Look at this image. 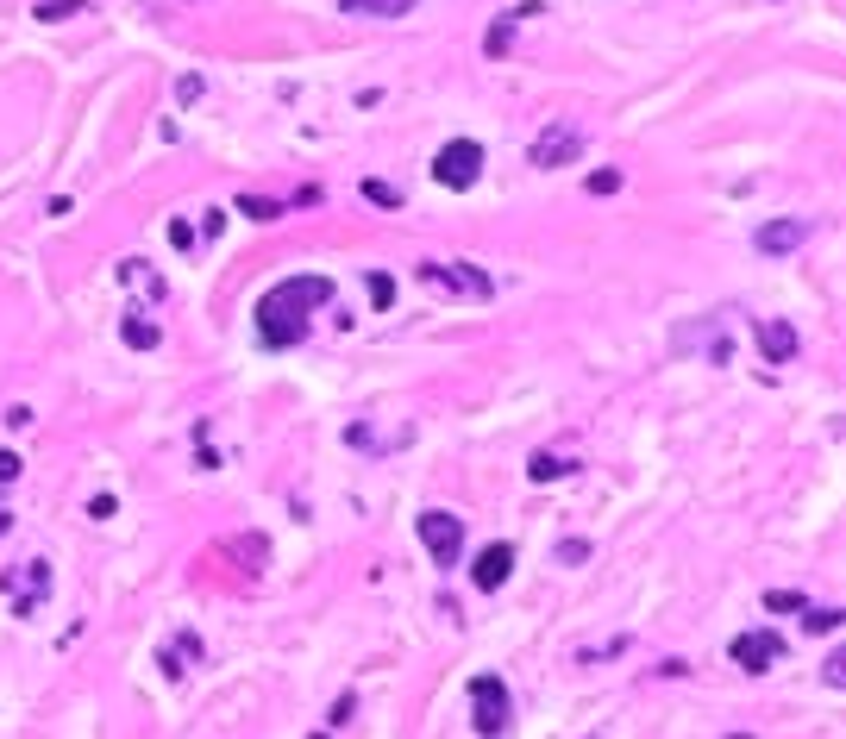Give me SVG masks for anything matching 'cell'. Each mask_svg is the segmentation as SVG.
Returning a JSON list of instances; mask_svg holds the SVG:
<instances>
[{"label":"cell","instance_id":"cell-1","mask_svg":"<svg viewBox=\"0 0 846 739\" xmlns=\"http://www.w3.org/2000/svg\"><path fill=\"white\" fill-rule=\"evenodd\" d=\"M339 289H333V276H289V282H276V289L257 301V339H264L270 351H289L308 339V307H326Z\"/></svg>","mask_w":846,"mask_h":739},{"label":"cell","instance_id":"cell-2","mask_svg":"<svg viewBox=\"0 0 846 739\" xmlns=\"http://www.w3.org/2000/svg\"><path fill=\"white\" fill-rule=\"evenodd\" d=\"M470 721H477L483 739H508L514 727V696L502 677H470Z\"/></svg>","mask_w":846,"mask_h":739},{"label":"cell","instance_id":"cell-3","mask_svg":"<svg viewBox=\"0 0 846 739\" xmlns=\"http://www.w3.org/2000/svg\"><path fill=\"white\" fill-rule=\"evenodd\" d=\"M583 151H590V132H583L577 119H558V126H546V132L533 138L527 157L539 163V170H564V163H577Z\"/></svg>","mask_w":846,"mask_h":739},{"label":"cell","instance_id":"cell-4","mask_svg":"<svg viewBox=\"0 0 846 739\" xmlns=\"http://www.w3.org/2000/svg\"><path fill=\"white\" fill-rule=\"evenodd\" d=\"M477 176H483V145H477V138L439 145V157H433V182L439 188H477Z\"/></svg>","mask_w":846,"mask_h":739},{"label":"cell","instance_id":"cell-5","mask_svg":"<svg viewBox=\"0 0 846 739\" xmlns=\"http://www.w3.org/2000/svg\"><path fill=\"white\" fill-rule=\"evenodd\" d=\"M414 533H420V545L433 552V564H458V552H464V520H458V514L427 508V514H414Z\"/></svg>","mask_w":846,"mask_h":739},{"label":"cell","instance_id":"cell-6","mask_svg":"<svg viewBox=\"0 0 846 739\" xmlns=\"http://www.w3.org/2000/svg\"><path fill=\"white\" fill-rule=\"evenodd\" d=\"M420 282H427V289H445V295H470V301L496 295V282H489L477 264H420Z\"/></svg>","mask_w":846,"mask_h":739},{"label":"cell","instance_id":"cell-7","mask_svg":"<svg viewBox=\"0 0 846 739\" xmlns=\"http://www.w3.org/2000/svg\"><path fill=\"white\" fill-rule=\"evenodd\" d=\"M727 658L740 664V671H752V677H765L771 664H784V639L778 633H740L734 646H727Z\"/></svg>","mask_w":846,"mask_h":739},{"label":"cell","instance_id":"cell-8","mask_svg":"<svg viewBox=\"0 0 846 739\" xmlns=\"http://www.w3.org/2000/svg\"><path fill=\"white\" fill-rule=\"evenodd\" d=\"M752 245H759L765 257H790L796 245H809V220H765L759 232H752Z\"/></svg>","mask_w":846,"mask_h":739},{"label":"cell","instance_id":"cell-9","mask_svg":"<svg viewBox=\"0 0 846 739\" xmlns=\"http://www.w3.org/2000/svg\"><path fill=\"white\" fill-rule=\"evenodd\" d=\"M7 589H13V608H19V614H38V595L51 589V564L26 558V570H13V577H7Z\"/></svg>","mask_w":846,"mask_h":739},{"label":"cell","instance_id":"cell-10","mask_svg":"<svg viewBox=\"0 0 846 739\" xmlns=\"http://www.w3.org/2000/svg\"><path fill=\"white\" fill-rule=\"evenodd\" d=\"M470 577H477V589H502V583L514 577V545H508V539H502V545H483L477 564H470Z\"/></svg>","mask_w":846,"mask_h":739},{"label":"cell","instance_id":"cell-11","mask_svg":"<svg viewBox=\"0 0 846 739\" xmlns=\"http://www.w3.org/2000/svg\"><path fill=\"white\" fill-rule=\"evenodd\" d=\"M759 351H765V364H790L796 357V326L790 320H759Z\"/></svg>","mask_w":846,"mask_h":739},{"label":"cell","instance_id":"cell-12","mask_svg":"<svg viewBox=\"0 0 846 739\" xmlns=\"http://www.w3.org/2000/svg\"><path fill=\"white\" fill-rule=\"evenodd\" d=\"M414 7L420 0H339V13H351V19H402Z\"/></svg>","mask_w":846,"mask_h":739},{"label":"cell","instance_id":"cell-13","mask_svg":"<svg viewBox=\"0 0 846 739\" xmlns=\"http://www.w3.org/2000/svg\"><path fill=\"white\" fill-rule=\"evenodd\" d=\"M188 658H201V639H195V633H176V639H170V652H163V671L182 677V671H188Z\"/></svg>","mask_w":846,"mask_h":739},{"label":"cell","instance_id":"cell-14","mask_svg":"<svg viewBox=\"0 0 846 739\" xmlns=\"http://www.w3.org/2000/svg\"><path fill=\"white\" fill-rule=\"evenodd\" d=\"M571 470H577V458H546V451H539V458L527 464L533 483H558V476H571Z\"/></svg>","mask_w":846,"mask_h":739},{"label":"cell","instance_id":"cell-15","mask_svg":"<svg viewBox=\"0 0 846 739\" xmlns=\"http://www.w3.org/2000/svg\"><path fill=\"white\" fill-rule=\"evenodd\" d=\"M239 213H245V220H282L289 207H282V201H264V195H239Z\"/></svg>","mask_w":846,"mask_h":739},{"label":"cell","instance_id":"cell-16","mask_svg":"<svg viewBox=\"0 0 846 739\" xmlns=\"http://www.w3.org/2000/svg\"><path fill=\"white\" fill-rule=\"evenodd\" d=\"M364 201H370V207H402V188L383 182V176H370V182H364Z\"/></svg>","mask_w":846,"mask_h":739},{"label":"cell","instance_id":"cell-17","mask_svg":"<svg viewBox=\"0 0 846 739\" xmlns=\"http://www.w3.org/2000/svg\"><path fill=\"white\" fill-rule=\"evenodd\" d=\"M120 332H126V345H132V351H151V345H157V326H151V320H138V314H132Z\"/></svg>","mask_w":846,"mask_h":739},{"label":"cell","instance_id":"cell-18","mask_svg":"<svg viewBox=\"0 0 846 739\" xmlns=\"http://www.w3.org/2000/svg\"><path fill=\"white\" fill-rule=\"evenodd\" d=\"M82 7H88V0H38L32 13H38V19H51V26H57V19H76Z\"/></svg>","mask_w":846,"mask_h":739},{"label":"cell","instance_id":"cell-19","mask_svg":"<svg viewBox=\"0 0 846 739\" xmlns=\"http://www.w3.org/2000/svg\"><path fill=\"white\" fill-rule=\"evenodd\" d=\"M370 307H395V276H383V270H370Z\"/></svg>","mask_w":846,"mask_h":739},{"label":"cell","instance_id":"cell-20","mask_svg":"<svg viewBox=\"0 0 846 739\" xmlns=\"http://www.w3.org/2000/svg\"><path fill=\"white\" fill-rule=\"evenodd\" d=\"M840 621H846L840 608H803V627H809V633H834Z\"/></svg>","mask_w":846,"mask_h":739},{"label":"cell","instance_id":"cell-21","mask_svg":"<svg viewBox=\"0 0 846 739\" xmlns=\"http://www.w3.org/2000/svg\"><path fill=\"white\" fill-rule=\"evenodd\" d=\"M765 608H771V614H803L809 602H803L796 589H771V595H765Z\"/></svg>","mask_w":846,"mask_h":739},{"label":"cell","instance_id":"cell-22","mask_svg":"<svg viewBox=\"0 0 846 739\" xmlns=\"http://www.w3.org/2000/svg\"><path fill=\"white\" fill-rule=\"evenodd\" d=\"M508 44H514V13L502 19V26H489V38H483V51H489V57H502V51H508Z\"/></svg>","mask_w":846,"mask_h":739},{"label":"cell","instance_id":"cell-23","mask_svg":"<svg viewBox=\"0 0 846 739\" xmlns=\"http://www.w3.org/2000/svg\"><path fill=\"white\" fill-rule=\"evenodd\" d=\"M552 558H558V564H583V558H590V545H583V539H564Z\"/></svg>","mask_w":846,"mask_h":739},{"label":"cell","instance_id":"cell-24","mask_svg":"<svg viewBox=\"0 0 846 739\" xmlns=\"http://www.w3.org/2000/svg\"><path fill=\"white\" fill-rule=\"evenodd\" d=\"M615 188H621V170H596L590 176V195H615Z\"/></svg>","mask_w":846,"mask_h":739},{"label":"cell","instance_id":"cell-25","mask_svg":"<svg viewBox=\"0 0 846 739\" xmlns=\"http://www.w3.org/2000/svg\"><path fill=\"white\" fill-rule=\"evenodd\" d=\"M170 245L188 251V245H195V226H188V220H170Z\"/></svg>","mask_w":846,"mask_h":739},{"label":"cell","instance_id":"cell-26","mask_svg":"<svg viewBox=\"0 0 846 739\" xmlns=\"http://www.w3.org/2000/svg\"><path fill=\"white\" fill-rule=\"evenodd\" d=\"M351 714H358V702H351V696H339V702H333V714H326V721H333V727H345Z\"/></svg>","mask_w":846,"mask_h":739},{"label":"cell","instance_id":"cell-27","mask_svg":"<svg viewBox=\"0 0 846 739\" xmlns=\"http://www.w3.org/2000/svg\"><path fill=\"white\" fill-rule=\"evenodd\" d=\"M19 470H26V464H19V451H0V483H13Z\"/></svg>","mask_w":846,"mask_h":739},{"label":"cell","instance_id":"cell-28","mask_svg":"<svg viewBox=\"0 0 846 739\" xmlns=\"http://www.w3.org/2000/svg\"><path fill=\"white\" fill-rule=\"evenodd\" d=\"M113 508H120L113 495H94V502H88V514H94V520H113Z\"/></svg>","mask_w":846,"mask_h":739},{"label":"cell","instance_id":"cell-29","mask_svg":"<svg viewBox=\"0 0 846 739\" xmlns=\"http://www.w3.org/2000/svg\"><path fill=\"white\" fill-rule=\"evenodd\" d=\"M13 533V508H0V539H7Z\"/></svg>","mask_w":846,"mask_h":739}]
</instances>
